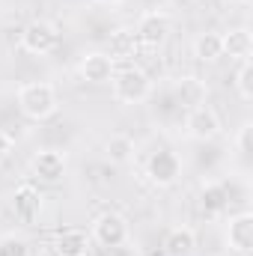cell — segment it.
Returning <instances> with one entry per match:
<instances>
[{
	"label": "cell",
	"instance_id": "obj_1",
	"mask_svg": "<svg viewBox=\"0 0 253 256\" xmlns=\"http://www.w3.org/2000/svg\"><path fill=\"white\" fill-rule=\"evenodd\" d=\"M18 110L24 120L30 122H45L51 120L57 110H60V98H57V90L45 80H30V84H21L18 86Z\"/></svg>",
	"mask_w": 253,
	"mask_h": 256
},
{
	"label": "cell",
	"instance_id": "obj_2",
	"mask_svg": "<svg viewBox=\"0 0 253 256\" xmlns=\"http://www.w3.org/2000/svg\"><path fill=\"white\" fill-rule=\"evenodd\" d=\"M110 92L120 104H143L152 96V78L140 66H122L110 78Z\"/></svg>",
	"mask_w": 253,
	"mask_h": 256
},
{
	"label": "cell",
	"instance_id": "obj_3",
	"mask_svg": "<svg viewBox=\"0 0 253 256\" xmlns=\"http://www.w3.org/2000/svg\"><path fill=\"white\" fill-rule=\"evenodd\" d=\"M60 27L48 18H33L24 30H21V48L33 57H48L60 48Z\"/></svg>",
	"mask_w": 253,
	"mask_h": 256
},
{
	"label": "cell",
	"instance_id": "obj_4",
	"mask_svg": "<svg viewBox=\"0 0 253 256\" xmlns=\"http://www.w3.org/2000/svg\"><path fill=\"white\" fill-rule=\"evenodd\" d=\"M170 30H173V21H170V15H167L164 9H149V12H143V15L137 18V24H134L137 45H143V48H161V45L167 42Z\"/></svg>",
	"mask_w": 253,
	"mask_h": 256
},
{
	"label": "cell",
	"instance_id": "obj_5",
	"mask_svg": "<svg viewBox=\"0 0 253 256\" xmlns=\"http://www.w3.org/2000/svg\"><path fill=\"white\" fill-rule=\"evenodd\" d=\"M90 238L108 250H116L128 242V220L120 212H102L90 226Z\"/></svg>",
	"mask_w": 253,
	"mask_h": 256
},
{
	"label": "cell",
	"instance_id": "obj_6",
	"mask_svg": "<svg viewBox=\"0 0 253 256\" xmlns=\"http://www.w3.org/2000/svg\"><path fill=\"white\" fill-rule=\"evenodd\" d=\"M146 176L155 188H170L182 176V158L173 149H155L146 161Z\"/></svg>",
	"mask_w": 253,
	"mask_h": 256
},
{
	"label": "cell",
	"instance_id": "obj_7",
	"mask_svg": "<svg viewBox=\"0 0 253 256\" xmlns=\"http://www.w3.org/2000/svg\"><path fill=\"white\" fill-rule=\"evenodd\" d=\"M220 116H218V110L214 108H208V104H196V108H190L188 116H185V134H188L190 140H200V143H208V140H214L218 134H220Z\"/></svg>",
	"mask_w": 253,
	"mask_h": 256
},
{
	"label": "cell",
	"instance_id": "obj_8",
	"mask_svg": "<svg viewBox=\"0 0 253 256\" xmlns=\"http://www.w3.org/2000/svg\"><path fill=\"white\" fill-rule=\"evenodd\" d=\"M66 155L60 149H39L33 158H30V170H33V176L39 179V182H48V185H54V182H60L66 176Z\"/></svg>",
	"mask_w": 253,
	"mask_h": 256
},
{
	"label": "cell",
	"instance_id": "obj_9",
	"mask_svg": "<svg viewBox=\"0 0 253 256\" xmlns=\"http://www.w3.org/2000/svg\"><path fill=\"white\" fill-rule=\"evenodd\" d=\"M39 212H42V194H39L36 185L24 182L12 191V214H15L18 224H27V226L36 224Z\"/></svg>",
	"mask_w": 253,
	"mask_h": 256
},
{
	"label": "cell",
	"instance_id": "obj_10",
	"mask_svg": "<svg viewBox=\"0 0 253 256\" xmlns=\"http://www.w3.org/2000/svg\"><path fill=\"white\" fill-rule=\"evenodd\" d=\"M226 244L238 256H248L253 250V212H238L226 224Z\"/></svg>",
	"mask_w": 253,
	"mask_h": 256
},
{
	"label": "cell",
	"instance_id": "obj_11",
	"mask_svg": "<svg viewBox=\"0 0 253 256\" xmlns=\"http://www.w3.org/2000/svg\"><path fill=\"white\" fill-rule=\"evenodd\" d=\"M78 72L86 84H110L114 72H116V63L104 54V51H90L80 57L78 63Z\"/></svg>",
	"mask_w": 253,
	"mask_h": 256
},
{
	"label": "cell",
	"instance_id": "obj_12",
	"mask_svg": "<svg viewBox=\"0 0 253 256\" xmlns=\"http://www.w3.org/2000/svg\"><path fill=\"white\" fill-rule=\"evenodd\" d=\"M90 244H92V238L86 230L68 226L63 232H57V238H54V256H86Z\"/></svg>",
	"mask_w": 253,
	"mask_h": 256
},
{
	"label": "cell",
	"instance_id": "obj_13",
	"mask_svg": "<svg viewBox=\"0 0 253 256\" xmlns=\"http://www.w3.org/2000/svg\"><path fill=\"white\" fill-rule=\"evenodd\" d=\"M220 45H224V57H232V60H250L253 54V36L248 27H232L226 33H220Z\"/></svg>",
	"mask_w": 253,
	"mask_h": 256
},
{
	"label": "cell",
	"instance_id": "obj_14",
	"mask_svg": "<svg viewBox=\"0 0 253 256\" xmlns=\"http://www.w3.org/2000/svg\"><path fill=\"white\" fill-rule=\"evenodd\" d=\"M137 36H134V30H128V27H120V30H114L110 33V39H108V57L114 60V63H128V60H134L137 57Z\"/></svg>",
	"mask_w": 253,
	"mask_h": 256
},
{
	"label": "cell",
	"instance_id": "obj_15",
	"mask_svg": "<svg viewBox=\"0 0 253 256\" xmlns=\"http://www.w3.org/2000/svg\"><path fill=\"white\" fill-rule=\"evenodd\" d=\"M200 206L208 218H218L230 208V185L226 182H208L200 191Z\"/></svg>",
	"mask_w": 253,
	"mask_h": 256
},
{
	"label": "cell",
	"instance_id": "obj_16",
	"mask_svg": "<svg viewBox=\"0 0 253 256\" xmlns=\"http://www.w3.org/2000/svg\"><path fill=\"white\" fill-rule=\"evenodd\" d=\"M196 254V232L190 226H173L164 236V256H194Z\"/></svg>",
	"mask_w": 253,
	"mask_h": 256
},
{
	"label": "cell",
	"instance_id": "obj_17",
	"mask_svg": "<svg viewBox=\"0 0 253 256\" xmlns=\"http://www.w3.org/2000/svg\"><path fill=\"white\" fill-rule=\"evenodd\" d=\"M134 155H137V143H134V137H128L122 131H116V134H110L104 140V158L110 164H120V167L122 164H131Z\"/></svg>",
	"mask_w": 253,
	"mask_h": 256
},
{
	"label": "cell",
	"instance_id": "obj_18",
	"mask_svg": "<svg viewBox=\"0 0 253 256\" xmlns=\"http://www.w3.org/2000/svg\"><path fill=\"white\" fill-rule=\"evenodd\" d=\"M194 57L200 63H218L224 57V45H220V33H200L194 39Z\"/></svg>",
	"mask_w": 253,
	"mask_h": 256
},
{
	"label": "cell",
	"instance_id": "obj_19",
	"mask_svg": "<svg viewBox=\"0 0 253 256\" xmlns=\"http://www.w3.org/2000/svg\"><path fill=\"white\" fill-rule=\"evenodd\" d=\"M173 92H176V102L182 108H188V110L196 108V104H206V90H202V84L196 78H182Z\"/></svg>",
	"mask_w": 253,
	"mask_h": 256
},
{
	"label": "cell",
	"instance_id": "obj_20",
	"mask_svg": "<svg viewBox=\"0 0 253 256\" xmlns=\"http://www.w3.org/2000/svg\"><path fill=\"white\" fill-rule=\"evenodd\" d=\"M236 90L242 96V102H253V63L242 60L238 72H236Z\"/></svg>",
	"mask_w": 253,
	"mask_h": 256
},
{
	"label": "cell",
	"instance_id": "obj_21",
	"mask_svg": "<svg viewBox=\"0 0 253 256\" xmlns=\"http://www.w3.org/2000/svg\"><path fill=\"white\" fill-rule=\"evenodd\" d=\"M0 256H30V244L21 236H3L0 238Z\"/></svg>",
	"mask_w": 253,
	"mask_h": 256
},
{
	"label": "cell",
	"instance_id": "obj_22",
	"mask_svg": "<svg viewBox=\"0 0 253 256\" xmlns=\"http://www.w3.org/2000/svg\"><path fill=\"white\" fill-rule=\"evenodd\" d=\"M236 149H238V155H244V158L253 152V122L250 120L242 122L238 131H236Z\"/></svg>",
	"mask_w": 253,
	"mask_h": 256
},
{
	"label": "cell",
	"instance_id": "obj_23",
	"mask_svg": "<svg viewBox=\"0 0 253 256\" xmlns=\"http://www.w3.org/2000/svg\"><path fill=\"white\" fill-rule=\"evenodd\" d=\"M12 149H15V137H12L9 131H3V128H0V164L12 155Z\"/></svg>",
	"mask_w": 253,
	"mask_h": 256
},
{
	"label": "cell",
	"instance_id": "obj_24",
	"mask_svg": "<svg viewBox=\"0 0 253 256\" xmlns=\"http://www.w3.org/2000/svg\"><path fill=\"white\" fill-rule=\"evenodd\" d=\"M96 3H102V6H120L122 0H96Z\"/></svg>",
	"mask_w": 253,
	"mask_h": 256
},
{
	"label": "cell",
	"instance_id": "obj_25",
	"mask_svg": "<svg viewBox=\"0 0 253 256\" xmlns=\"http://www.w3.org/2000/svg\"><path fill=\"white\" fill-rule=\"evenodd\" d=\"M236 3H242V6H250L253 0H236Z\"/></svg>",
	"mask_w": 253,
	"mask_h": 256
}]
</instances>
